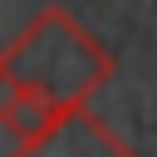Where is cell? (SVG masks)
<instances>
[{
	"instance_id": "obj_1",
	"label": "cell",
	"mask_w": 157,
	"mask_h": 157,
	"mask_svg": "<svg viewBox=\"0 0 157 157\" xmlns=\"http://www.w3.org/2000/svg\"><path fill=\"white\" fill-rule=\"evenodd\" d=\"M108 78H113V54L64 5H44L0 54L5 88H29V93L54 98L74 113H83L88 98Z\"/></svg>"
},
{
	"instance_id": "obj_2",
	"label": "cell",
	"mask_w": 157,
	"mask_h": 157,
	"mask_svg": "<svg viewBox=\"0 0 157 157\" xmlns=\"http://www.w3.org/2000/svg\"><path fill=\"white\" fill-rule=\"evenodd\" d=\"M83 113H88V108H83ZM74 118H78V113L64 108V103H54V98H39V93H29V88H5V93H0V128H5V142H10L5 157H29V152H39V147H44L54 132H64Z\"/></svg>"
},
{
	"instance_id": "obj_3",
	"label": "cell",
	"mask_w": 157,
	"mask_h": 157,
	"mask_svg": "<svg viewBox=\"0 0 157 157\" xmlns=\"http://www.w3.org/2000/svg\"><path fill=\"white\" fill-rule=\"evenodd\" d=\"M29 157H132L98 118H88V113H78L64 132H54L39 152H29Z\"/></svg>"
}]
</instances>
